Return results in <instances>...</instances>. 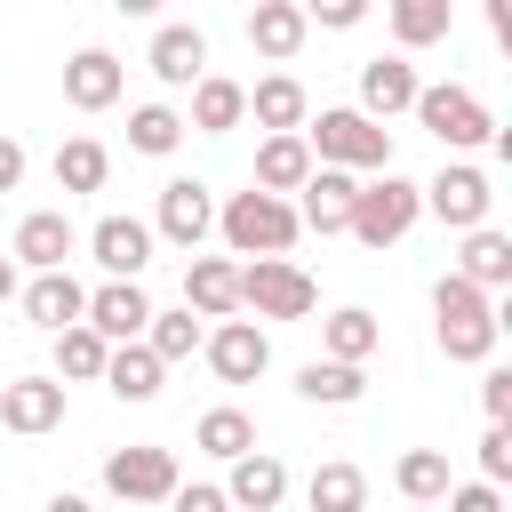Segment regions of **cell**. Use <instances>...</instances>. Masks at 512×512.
I'll return each mask as SVG.
<instances>
[{"mask_svg":"<svg viewBox=\"0 0 512 512\" xmlns=\"http://www.w3.org/2000/svg\"><path fill=\"white\" fill-rule=\"evenodd\" d=\"M432 328H440V352H448V360H488L496 336H504V312H496V296H480L472 280L440 272V280H432Z\"/></svg>","mask_w":512,"mask_h":512,"instance_id":"cell-1","label":"cell"},{"mask_svg":"<svg viewBox=\"0 0 512 512\" xmlns=\"http://www.w3.org/2000/svg\"><path fill=\"white\" fill-rule=\"evenodd\" d=\"M304 144H312L320 168H352V176H384V168H392V128H376V120L352 112V104L304 120Z\"/></svg>","mask_w":512,"mask_h":512,"instance_id":"cell-2","label":"cell"},{"mask_svg":"<svg viewBox=\"0 0 512 512\" xmlns=\"http://www.w3.org/2000/svg\"><path fill=\"white\" fill-rule=\"evenodd\" d=\"M216 232H224V248L232 256H288L296 248V200H280V192H232L224 208H216Z\"/></svg>","mask_w":512,"mask_h":512,"instance_id":"cell-3","label":"cell"},{"mask_svg":"<svg viewBox=\"0 0 512 512\" xmlns=\"http://www.w3.org/2000/svg\"><path fill=\"white\" fill-rule=\"evenodd\" d=\"M424 216V192L408 184V176H368L360 192H352V216H344V232L360 240V248H392V240H408V224Z\"/></svg>","mask_w":512,"mask_h":512,"instance_id":"cell-4","label":"cell"},{"mask_svg":"<svg viewBox=\"0 0 512 512\" xmlns=\"http://www.w3.org/2000/svg\"><path fill=\"white\" fill-rule=\"evenodd\" d=\"M312 304H320V288H312L304 264H288V256H248L240 264V312H256V320H304Z\"/></svg>","mask_w":512,"mask_h":512,"instance_id":"cell-5","label":"cell"},{"mask_svg":"<svg viewBox=\"0 0 512 512\" xmlns=\"http://www.w3.org/2000/svg\"><path fill=\"white\" fill-rule=\"evenodd\" d=\"M448 152H472V144H488L496 136V112L472 96V88H456V80H440V88H416V104H408Z\"/></svg>","mask_w":512,"mask_h":512,"instance_id":"cell-6","label":"cell"},{"mask_svg":"<svg viewBox=\"0 0 512 512\" xmlns=\"http://www.w3.org/2000/svg\"><path fill=\"white\" fill-rule=\"evenodd\" d=\"M208 232H216V192H208L200 176H168V184H160V208H152V240L200 248Z\"/></svg>","mask_w":512,"mask_h":512,"instance_id":"cell-7","label":"cell"},{"mask_svg":"<svg viewBox=\"0 0 512 512\" xmlns=\"http://www.w3.org/2000/svg\"><path fill=\"white\" fill-rule=\"evenodd\" d=\"M416 192H424V216H440L448 232L488 224V200H496V192H488V176H480L472 160H448V168H440L432 184H416Z\"/></svg>","mask_w":512,"mask_h":512,"instance_id":"cell-8","label":"cell"},{"mask_svg":"<svg viewBox=\"0 0 512 512\" xmlns=\"http://www.w3.org/2000/svg\"><path fill=\"white\" fill-rule=\"evenodd\" d=\"M176 456L168 448H112L104 456V488L120 496V504H168L176 496Z\"/></svg>","mask_w":512,"mask_h":512,"instance_id":"cell-9","label":"cell"},{"mask_svg":"<svg viewBox=\"0 0 512 512\" xmlns=\"http://www.w3.org/2000/svg\"><path fill=\"white\" fill-rule=\"evenodd\" d=\"M72 248H80V232H72V216H64V208H32V216L16 224V240H8L16 272H64V264H72Z\"/></svg>","mask_w":512,"mask_h":512,"instance_id":"cell-10","label":"cell"},{"mask_svg":"<svg viewBox=\"0 0 512 512\" xmlns=\"http://www.w3.org/2000/svg\"><path fill=\"white\" fill-rule=\"evenodd\" d=\"M200 352H208V368H216L224 384H256V376L272 368V344H264L256 320H216V328L200 336Z\"/></svg>","mask_w":512,"mask_h":512,"instance_id":"cell-11","label":"cell"},{"mask_svg":"<svg viewBox=\"0 0 512 512\" xmlns=\"http://www.w3.org/2000/svg\"><path fill=\"white\" fill-rule=\"evenodd\" d=\"M0 424H8L16 440L56 432V424H64V384H56V376H16V384H0Z\"/></svg>","mask_w":512,"mask_h":512,"instance_id":"cell-12","label":"cell"},{"mask_svg":"<svg viewBox=\"0 0 512 512\" xmlns=\"http://www.w3.org/2000/svg\"><path fill=\"white\" fill-rule=\"evenodd\" d=\"M88 256H96L112 280H144V264H152V224H144V216H96Z\"/></svg>","mask_w":512,"mask_h":512,"instance_id":"cell-13","label":"cell"},{"mask_svg":"<svg viewBox=\"0 0 512 512\" xmlns=\"http://www.w3.org/2000/svg\"><path fill=\"white\" fill-rule=\"evenodd\" d=\"M16 304H24V320H32V328H48V336H56V328H80L88 288H80V280H72V264H64V272H32V280L16 288Z\"/></svg>","mask_w":512,"mask_h":512,"instance_id":"cell-14","label":"cell"},{"mask_svg":"<svg viewBox=\"0 0 512 512\" xmlns=\"http://www.w3.org/2000/svg\"><path fill=\"white\" fill-rule=\"evenodd\" d=\"M104 344H136L144 336V320H152V296L136 288V280H104V288H88V312H80Z\"/></svg>","mask_w":512,"mask_h":512,"instance_id":"cell-15","label":"cell"},{"mask_svg":"<svg viewBox=\"0 0 512 512\" xmlns=\"http://www.w3.org/2000/svg\"><path fill=\"white\" fill-rule=\"evenodd\" d=\"M144 64H152L160 88H192V80L208 72V32H200V24H160L152 48H144Z\"/></svg>","mask_w":512,"mask_h":512,"instance_id":"cell-16","label":"cell"},{"mask_svg":"<svg viewBox=\"0 0 512 512\" xmlns=\"http://www.w3.org/2000/svg\"><path fill=\"white\" fill-rule=\"evenodd\" d=\"M416 88H424V80H416V64H408V56H368V64H360V104H352V112H368V120L384 128L392 112H408V104H416Z\"/></svg>","mask_w":512,"mask_h":512,"instance_id":"cell-17","label":"cell"},{"mask_svg":"<svg viewBox=\"0 0 512 512\" xmlns=\"http://www.w3.org/2000/svg\"><path fill=\"white\" fill-rule=\"evenodd\" d=\"M296 192H304L296 224L328 240V232H344V216H352V192H360V176H352V168H320V160H312V176H304Z\"/></svg>","mask_w":512,"mask_h":512,"instance_id":"cell-18","label":"cell"},{"mask_svg":"<svg viewBox=\"0 0 512 512\" xmlns=\"http://www.w3.org/2000/svg\"><path fill=\"white\" fill-rule=\"evenodd\" d=\"M280 496H288V464H280L272 448L232 456V472H224V504H232V512H272Z\"/></svg>","mask_w":512,"mask_h":512,"instance_id":"cell-19","label":"cell"},{"mask_svg":"<svg viewBox=\"0 0 512 512\" xmlns=\"http://www.w3.org/2000/svg\"><path fill=\"white\" fill-rule=\"evenodd\" d=\"M120 80H128V72H120L112 48H80V56L64 64V104H72V112H112V104H120Z\"/></svg>","mask_w":512,"mask_h":512,"instance_id":"cell-20","label":"cell"},{"mask_svg":"<svg viewBox=\"0 0 512 512\" xmlns=\"http://www.w3.org/2000/svg\"><path fill=\"white\" fill-rule=\"evenodd\" d=\"M184 312L232 320V312H240V264H232V256H192V272H184Z\"/></svg>","mask_w":512,"mask_h":512,"instance_id":"cell-21","label":"cell"},{"mask_svg":"<svg viewBox=\"0 0 512 512\" xmlns=\"http://www.w3.org/2000/svg\"><path fill=\"white\" fill-rule=\"evenodd\" d=\"M248 112H256V128H264V136H296V128L312 120V96H304V80H296V72H272V80H256V88H248Z\"/></svg>","mask_w":512,"mask_h":512,"instance_id":"cell-22","label":"cell"},{"mask_svg":"<svg viewBox=\"0 0 512 512\" xmlns=\"http://www.w3.org/2000/svg\"><path fill=\"white\" fill-rule=\"evenodd\" d=\"M304 32H312V24H304L296 0H256V8H248V48L272 56V64H288V56L304 48Z\"/></svg>","mask_w":512,"mask_h":512,"instance_id":"cell-23","label":"cell"},{"mask_svg":"<svg viewBox=\"0 0 512 512\" xmlns=\"http://www.w3.org/2000/svg\"><path fill=\"white\" fill-rule=\"evenodd\" d=\"M240 120H248V88L224 80V72H200V80H192V120H184V128H200V136H232Z\"/></svg>","mask_w":512,"mask_h":512,"instance_id":"cell-24","label":"cell"},{"mask_svg":"<svg viewBox=\"0 0 512 512\" xmlns=\"http://www.w3.org/2000/svg\"><path fill=\"white\" fill-rule=\"evenodd\" d=\"M456 280H472L480 296L512 288V240H504L496 224H472V232H464V256H456Z\"/></svg>","mask_w":512,"mask_h":512,"instance_id":"cell-25","label":"cell"},{"mask_svg":"<svg viewBox=\"0 0 512 512\" xmlns=\"http://www.w3.org/2000/svg\"><path fill=\"white\" fill-rule=\"evenodd\" d=\"M160 376H168V368H160V360L144 352V336H136V344H112V352H104V376H96V384H112V400L144 408V400H160Z\"/></svg>","mask_w":512,"mask_h":512,"instance_id":"cell-26","label":"cell"},{"mask_svg":"<svg viewBox=\"0 0 512 512\" xmlns=\"http://www.w3.org/2000/svg\"><path fill=\"white\" fill-rule=\"evenodd\" d=\"M304 176H312V144H304V128H296V136H264V144H256V192H280V200H288Z\"/></svg>","mask_w":512,"mask_h":512,"instance_id":"cell-27","label":"cell"},{"mask_svg":"<svg viewBox=\"0 0 512 512\" xmlns=\"http://www.w3.org/2000/svg\"><path fill=\"white\" fill-rule=\"evenodd\" d=\"M384 16H392V40H400V56H408V48H440V40H448L456 0H384Z\"/></svg>","mask_w":512,"mask_h":512,"instance_id":"cell-28","label":"cell"},{"mask_svg":"<svg viewBox=\"0 0 512 512\" xmlns=\"http://www.w3.org/2000/svg\"><path fill=\"white\" fill-rule=\"evenodd\" d=\"M296 392H304L312 408H352V400L368 392V368H352V360H304V368H296Z\"/></svg>","mask_w":512,"mask_h":512,"instance_id":"cell-29","label":"cell"},{"mask_svg":"<svg viewBox=\"0 0 512 512\" xmlns=\"http://www.w3.org/2000/svg\"><path fill=\"white\" fill-rule=\"evenodd\" d=\"M304 504L312 512H368V472L360 464H320L304 480Z\"/></svg>","mask_w":512,"mask_h":512,"instance_id":"cell-30","label":"cell"},{"mask_svg":"<svg viewBox=\"0 0 512 512\" xmlns=\"http://www.w3.org/2000/svg\"><path fill=\"white\" fill-rule=\"evenodd\" d=\"M176 144H184V112H176V104H136V112H128V152L168 160Z\"/></svg>","mask_w":512,"mask_h":512,"instance_id":"cell-31","label":"cell"},{"mask_svg":"<svg viewBox=\"0 0 512 512\" xmlns=\"http://www.w3.org/2000/svg\"><path fill=\"white\" fill-rule=\"evenodd\" d=\"M104 176H112V152L96 136L56 144V192H104Z\"/></svg>","mask_w":512,"mask_h":512,"instance_id":"cell-32","label":"cell"},{"mask_svg":"<svg viewBox=\"0 0 512 512\" xmlns=\"http://www.w3.org/2000/svg\"><path fill=\"white\" fill-rule=\"evenodd\" d=\"M104 352H112V344H104L88 320H80V328H56V384H96V376H104Z\"/></svg>","mask_w":512,"mask_h":512,"instance_id":"cell-33","label":"cell"},{"mask_svg":"<svg viewBox=\"0 0 512 512\" xmlns=\"http://www.w3.org/2000/svg\"><path fill=\"white\" fill-rule=\"evenodd\" d=\"M192 440H200L216 464H232V456H248V448H256V416H248V408H208V416L192 424Z\"/></svg>","mask_w":512,"mask_h":512,"instance_id":"cell-34","label":"cell"},{"mask_svg":"<svg viewBox=\"0 0 512 512\" xmlns=\"http://www.w3.org/2000/svg\"><path fill=\"white\" fill-rule=\"evenodd\" d=\"M392 488H400L408 504H440L456 480H448V456H440V448H408V456L392 464Z\"/></svg>","mask_w":512,"mask_h":512,"instance_id":"cell-35","label":"cell"},{"mask_svg":"<svg viewBox=\"0 0 512 512\" xmlns=\"http://www.w3.org/2000/svg\"><path fill=\"white\" fill-rule=\"evenodd\" d=\"M200 336H208V328H200L192 312H152V320H144V352H152L160 368L192 360V352H200Z\"/></svg>","mask_w":512,"mask_h":512,"instance_id":"cell-36","label":"cell"},{"mask_svg":"<svg viewBox=\"0 0 512 512\" xmlns=\"http://www.w3.org/2000/svg\"><path fill=\"white\" fill-rule=\"evenodd\" d=\"M328 360H352V368H368V352H376V312H360V304H344V312H328Z\"/></svg>","mask_w":512,"mask_h":512,"instance_id":"cell-37","label":"cell"},{"mask_svg":"<svg viewBox=\"0 0 512 512\" xmlns=\"http://www.w3.org/2000/svg\"><path fill=\"white\" fill-rule=\"evenodd\" d=\"M480 480H488V488L512 480V424H488V432H480Z\"/></svg>","mask_w":512,"mask_h":512,"instance_id":"cell-38","label":"cell"},{"mask_svg":"<svg viewBox=\"0 0 512 512\" xmlns=\"http://www.w3.org/2000/svg\"><path fill=\"white\" fill-rule=\"evenodd\" d=\"M296 8H304V24H328V32H352L368 16V0H296Z\"/></svg>","mask_w":512,"mask_h":512,"instance_id":"cell-39","label":"cell"},{"mask_svg":"<svg viewBox=\"0 0 512 512\" xmlns=\"http://www.w3.org/2000/svg\"><path fill=\"white\" fill-rule=\"evenodd\" d=\"M168 512H232V504H224V488H216V480H176Z\"/></svg>","mask_w":512,"mask_h":512,"instance_id":"cell-40","label":"cell"},{"mask_svg":"<svg viewBox=\"0 0 512 512\" xmlns=\"http://www.w3.org/2000/svg\"><path fill=\"white\" fill-rule=\"evenodd\" d=\"M480 408H488V424H512V368L480 376Z\"/></svg>","mask_w":512,"mask_h":512,"instance_id":"cell-41","label":"cell"},{"mask_svg":"<svg viewBox=\"0 0 512 512\" xmlns=\"http://www.w3.org/2000/svg\"><path fill=\"white\" fill-rule=\"evenodd\" d=\"M448 512H504V496L488 480H464V488H448Z\"/></svg>","mask_w":512,"mask_h":512,"instance_id":"cell-42","label":"cell"},{"mask_svg":"<svg viewBox=\"0 0 512 512\" xmlns=\"http://www.w3.org/2000/svg\"><path fill=\"white\" fill-rule=\"evenodd\" d=\"M16 184H24V144L0 136V192H16Z\"/></svg>","mask_w":512,"mask_h":512,"instance_id":"cell-43","label":"cell"},{"mask_svg":"<svg viewBox=\"0 0 512 512\" xmlns=\"http://www.w3.org/2000/svg\"><path fill=\"white\" fill-rule=\"evenodd\" d=\"M488 32H496V40H512V0H488Z\"/></svg>","mask_w":512,"mask_h":512,"instance_id":"cell-44","label":"cell"},{"mask_svg":"<svg viewBox=\"0 0 512 512\" xmlns=\"http://www.w3.org/2000/svg\"><path fill=\"white\" fill-rule=\"evenodd\" d=\"M16 288H24L16 280V256H0V304H16Z\"/></svg>","mask_w":512,"mask_h":512,"instance_id":"cell-45","label":"cell"},{"mask_svg":"<svg viewBox=\"0 0 512 512\" xmlns=\"http://www.w3.org/2000/svg\"><path fill=\"white\" fill-rule=\"evenodd\" d=\"M48 512H88V496H72V488H64V496H48Z\"/></svg>","mask_w":512,"mask_h":512,"instance_id":"cell-46","label":"cell"},{"mask_svg":"<svg viewBox=\"0 0 512 512\" xmlns=\"http://www.w3.org/2000/svg\"><path fill=\"white\" fill-rule=\"evenodd\" d=\"M120 16H160V0H112Z\"/></svg>","mask_w":512,"mask_h":512,"instance_id":"cell-47","label":"cell"},{"mask_svg":"<svg viewBox=\"0 0 512 512\" xmlns=\"http://www.w3.org/2000/svg\"><path fill=\"white\" fill-rule=\"evenodd\" d=\"M416 512H424V504H416Z\"/></svg>","mask_w":512,"mask_h":512,"instance_id":"cell-48","label":"cell"}]
</instances>
